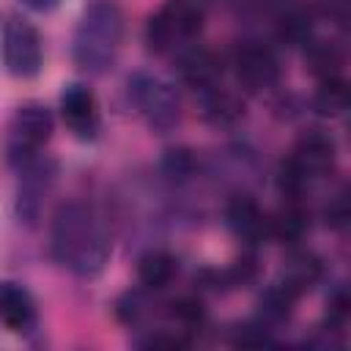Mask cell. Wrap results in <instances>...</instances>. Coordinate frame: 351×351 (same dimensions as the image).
<instances>
[{
    "label": "cell",
    "mask_w": 351,
    "mask_h": 351,
    "mask_svg": "<svg viewBox=\"0 0 351 351\" xmlns=\"http://www.w3.org/2000/svg\"><path fill=\"white\" fill-rule=\"evenodd\" d=\"M52 255L80 277H93L110 258V233L85 203H66L52 222Z\"/></svg>",
    "instance_id": "6da1fadb"
},
{
    "label": "cell",
    "mask_w": 351,
    "mask_h": 351,
    "mask_svg": "<svg viewBox=\"0 0 351 351\" xmlns=\"http://www.w3.org/2000/svg\"><path fill=\"white\" fill-rule=\"evenodd\" d=\"M123 41V11L115 0H93L74 30V63L88 74H104Z\"/></svg>",
    "instance_id": "7a4b0ae2"
},
{
    "label": "cell",
    "mask_w": 351,
    "mask_h": 351,
    "mask_svg": "<svg viewBox=\"0 0 351 351\" xmlns=\"http://www.w3.org/2000/svg\"><path fill=\"white\" fill-rule=\"evenodd\" d=\"M203 27V8L192 0H167L145 25V44L151 52H173L186 47Z\"/></svg>",
    "instance_id": "3957f363"
},
{
    "label": "cell",
    "mask_w": 351,
    "mask_h": 351,
    "mask_svg": "<svg viewBox=\"0 0 351 351\" xmlns=\"http://www.w3.org/2000/svg\"><path fill=\"white\" fill-rule=\"evenodd\" d=\"M55 121L44 104H22L5 129V159L11 167H25L38 156L41 145L52 137Z\"/></svg>",
    "instance_id": "277c9868"
},
{
    "label": "cell",
    "mask_w": 351,
    "mask_h": 351,
    "mask_svg": "<svg viewBox=\"0 0 351 351\" xmlns=\"http://www.w3.org/2000/svg\"><path fill=\"white\" fill-rule=\"evenodd\" d=\"M129 96H132V104L137 107V112L145 118V123L154 132L165 134L178 126L181 101H178V93L173 85H167L151 74H134V77H129Z\"/></svg>",
    "instance_id": "5b68a950"
},
{
    "label": "cell",
    "mask_w": 351,
    "mask_h": 351,
    "mask_svg": "<svg viewBox=\"0 0 351 351\" xmlns=\"http://www.w3.org/2000/svg\"><path fill=\"white\" fill-rule=\"evenodd\" d=\"M3 66L8 74L19 77V80H30L41 71L44 63V44L38 30L19 14H8V19L3 22Z\"/></svg>",
    "instance_id": "8992f818"
},
{
    "label": "cell",
    "mask_w": 351,
    "mask_h": 351,
    "mask_svg": "<svg viewBox=\"0 0 351 351\" xmlns=\"http://www.w3.org/2000/svg\"><path fill=\"white\" fill-rule=\"evenodd\" d=\"M233 66H236L239 82L247 90H252V93L269 90L280 80V60H277V55L269 47L255 44V41H247V44H241L236 49Z\"/></svg>",
    "instance_id": "52a82bcc"
},
{
    "label": "cell",
    "mask_w": 351,
    "mask_h": 351,
    "mask_svg": "<svg viewBox=\"0 0 351 351\" xmlns=\"http://www.w3.org/2000/svg\"><path fill=\"white\" fill-rule=\"evenodd\" d=\"M22 181H19V197H16V214L22 222L33 225L41 214V203L47 189L55 181V162L49 159H30L25 167H19Z\"/></svg>",
    "instance_id": "ba28073f"
},
{
    "label": "cell",
    "mask_w": 351,
    "mask_h": 351,
    "mask_svg": "<svg viewBox=\"0 0 351 351\" xmlns=\"http://www.w3.org/2000/svg\"><path fill=\"white\" fill-rule=\"evenodd\" d=\"M60 115L66 121V126L74 132V137L80 140H93L96 132H99V104H96V96L74 82V85H66L63 93H60Z\"/></svg>",
    "instance_id": "9c48e42d"
},
{
    "label": "cell",
    "mask_w": 351,
    "mask_h": 351,
    "mask_svg": "<svg viewBox=\"0 0 351 351\" xmlns=\"http://www.w3.org/2000/svg\"><path fill=\"white\" fill-rule=\"evenodd\" d=\"M176 71L181 77L184 85L195 88L197 93L217 85L219 77H222V60L214 49L208 47H189L178 55V63H176Z\"/></svg>",
    "instance_id": "30bf717a"
},
{
    "label": "cell",
    "mask_w": 351,
    "mask_h": 351,
    "mask_svg": "<svg viewBox=\"0 0 351 351\" xmlns=\"http://www.w3.org/2000/svg\"><path fill=\"white\" fill-rule=\"evenodd\" d=\"M225 222L247 244H258L269 236V217L258 208V203L247 195H236L225 208Z\"/></svg>",
    "instance_id": "8fae6325"
},
{
    "label": "cell",
    "mask_w": 351,
    "mask_h": 351,
    "mask_svg": "<svg viewBox=\"0 0 351 351\" xmlns=\"http://www.w3.org/2000/svg\"><path fill=\"white\" fill-rule=\"evenodd\" d=\"M0 324L8 332H27L36 324L33 296L19 282L0 280Z\"/></svg>",
    "instance_id": "7c38bea8"
},
{
    "label": "cell",
    "mask_w": 351,
    "mask_h": 351,
    "mask_svg": "<svg viewBox=\"0 0 351 351\" xmlns=\"http://www.w3.org/2000/svg\"><path fill=\"white\" fill-rule=\"evenodd\" d=\"M200 115L214 126H230L244 115V101L236 93L211 85L200 90Z\"/></svg>",
    "instance_id": "4fadbf2b"
},
{
    "label": "cell",
    "mask_w": 351,
    "mask_h": 351,
    "mask_svg": "<svg viewBox=\"0 0 351 351\" xmlns=\"http://www.w3.org/2000/svg\"><path fill=\"white\" fill-rule=\"evenodd\" d=\"M318 277H321V263H318V258H315L313 252H293V255L285 261V266H282L277 282L285 285L291 293L302 296L304 291H310V288L318 282Z\"/></svg>",
    "instance_id": "5bb4252c"
},
{
    "label": "cell",
    "mask_w": 351,
    "mask_h": 351,
    "mask_svg": "<svg viewBox=\"0 0 351 351\" xmlns=\"http://www.w3.org/2000/svg\"><path fill=\"white\" fill-rule=\"evenodd\" d=\"M176 274H178V261H176L170 252H162V250L145 252V255L140 258V263H137V280H140V285L148 288V291L167 288Z\"/></svg>",
    "instance_id": "9a60e30c"
},
{
    "label": "cell",
    "mask_w": 351,
    "mask_h": 351,
    "mask_svg": "<svg viewBox=\"0 0 351 351\" xmlns=\"http://www.w3.org/2000/svg\"><path fill=\"white\" fill-rule=\"evenodd\" d=\"M307 228H310V217H307V211L302 208L299 200H288V203L269 219V236H274V239H280V241H285V244L302 241L304 233H307Z\"/></svg>",
    "instance_id": "2e32d148"
},
{
    "label": "cell",
    "mask_w": 351,
    "mask_h": 351,
    "mask_svg": "<svg viewBox=\"0 0 351 351\" xmlns=\"http://www.w3.org/2000/svg\"><path fill=\"white\" fill-rule=\"evenodd\" d=\"M296 299H299V296L291 293L285 285H280V282L269 285V288L261 293V299H258L261 324H263V326L285 324V321L291 318V313H293V302H296Z\"/></svg>",
    "instance_id": "e0dca14e"
},
{
    "label": "cell",
    "mask_w": 351,
    "mask_h": 351,
    "mask_svg": "<svg viewBox=\"0 0 351 351\" xmlns=\"http://www.w3.org/2000/svg\"><path fill=\"white\" fill-rule=\"evenodd\" d=\"M346 104H348V88H346V82H343L340 77L324 80L321 88H318L315 96H313L315 112H321V115H326V118L340 115V112L346 110Z\"/></svg>",
    "instance_id": "ac0fdd59"
},
{
    "label": "cell",
    "mask_w": 351,
    "mask_h": 351,
    "mask_svg": "<svg viewBox=\"0 0 351 351\" xmlns=\"http://www.w3.org/2000/svg\"><path fill=\"white\" fill-rule=\"evenodd\" d=\"M307 60H310V69L313 74H318L321 80H329V77H337V69L343 63V55L335 44H326V41H318L307 49Z\"/></svg>",
    "instance_id": "d6986e66"
},
{
    "label": "cell",
    "mask_w": 351,
    "mask_h": 351,
    "mask_svg": "<svg viewBox=\"0 0 351 351\" xmlns=\"http://www.w3.org/2000/svg\"><path fill=\"white\" fill-rule=\"evenodd\" d=\"M162 170H165L167 178H176V181L189 178L195 173V156H192V151H186V148H170L165 154V159H162Z\"/></svg>",
    "instance_id": "ffe728a7"
},
{
    "label": "cell",
    "mask_w": 351,
    "mask_h": 351,
    "mask_svg": "<svg viewBox=\"0 0 351 351\" xmlns=\"http://www.w3.org/2000/svg\"><path fill=\"white\" fill-rule=\"evenodd\" d=\"M173 318H178L184 326H197L203 321V304L200 299H192V296H184L178 302H173Z\"/></svg>",
    "instance_id": "44dd1931"
},
{
    "label": "cell",
    "mask_w": 351,
    "mask_h": 351,
    "mask_svg": "<svg viewBox=\"0 0 351 351\" xmlns=\"http://www.w3.org/2000/svg\"><path fill=\"white\" fill-rule=\"evenodd\" d=\"M324 217H326V225H332L337 230L346 228V222H348V200H346V195H337L335 200H329Z\"/></svg>",
    "instance_id": "7402d4cb"
},
{
    "label": "cell",
    "mask_w": 351,
    "mask_h": 351,
    "mask_svg": "<svg viewBox=\"0 0 351 351\" xmlns=\"http://www.w3.org/2000/svg\"><path fill=\"white\" fill-rule=\"evenodd\" d=\"M27 8H33V11H38V14H47V11H52V8H58V3L60 0H22Z\"/></svg>",
    "instance_id": "603a6c76"
}]
</instances>
